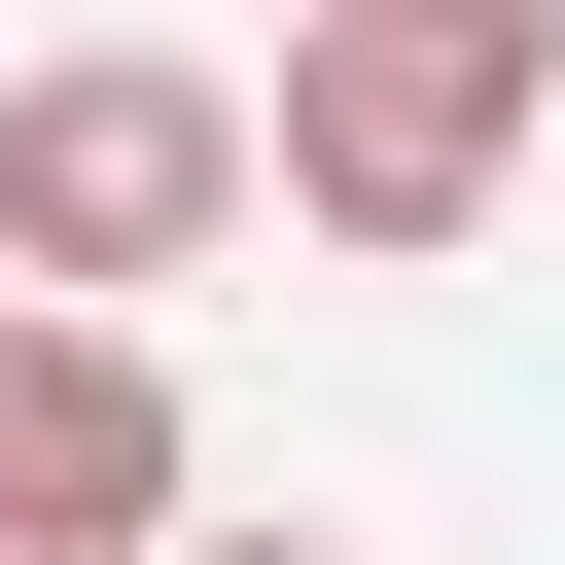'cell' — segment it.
Instances as JSON below:
<instances>
[{"instance_id": "obj_1", "label": "cell", "mask_w": 565, "mask_h": 565, "mask_svg": "<svg viewBox=\"0 0 565 565\" xmlns=\"http://www.w3.org/2000/svg\"><path fill=\"white\" fill-rule=\"evenodd\" d=\"M247 177H282V106H247V71H177V35H71V71H0V282H35V318H141V282H212V247H247Z\"/></svg>"}, {"instance_id": "obj_2", "label": "cell", "mask_w": 565, "mask_h": 565, "mask_svg": "<svg viewBox=\"0 0 565 565\" xmlns=\"http://www.w3.org/2000/svg\"><path fill=\"white\" fill-rule=\"evenodd\" d=\"M565 106V0H282V212L318 247H459Z\"/></svg>"}, {"instance_id": "obj_4", "label": "cell", "mask_w": 565, "mask_h": 565, "mask_svg": "<svg viewBox=\"0 0 565 565\" xmlns=\"http://www.w3.org/2000/svg\"><path fill=\"white\" fill-rule=\"evenodd\" d=\"M177 565H353V530H177Z\"/></svg>"}, {"instance_id": "obj_3", "label": "cell", "mask_w": 565, "mask_h": 565, "mask_svg": "<svg viewBox=\"0 0 565 565\" xmlns=\"http://www.w3.org/2000/svg\"><path fill=\"white\" fill-rule=\"evenodd\" d=\"M177 530H212L177 494V353L0 282V565H177Z\"/></svg>"}]
</instances>
